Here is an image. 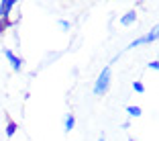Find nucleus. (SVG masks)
<instances>
[{"label": "nucleus", "instance_id": "1", "mask_svg": "<svg viewBox=\"0 0 159 141\" xmlns=\"http://www.w3.org/2000/svg\"><path fill=\"white\" fill-rule=\"evenodd\" d=\"M110 84H112V70H110V66H106L102 68V72L98 74V78H96V82L92 86L94 96H104L110 90Z\"/></svg>", "mask_w": 159, "mask_h": 141}, {"label": "nucleus", "instance_id": "2", "mask_svg": "<svg viewBox=\"0 0 159 141\" xmlns=\"http://www.w3.org/2000/svg\"><path fill=\"white\" fill-rule=\"evenodd\" d=\"M155 41H159V25H155V27L151 29V31H147L145 35L133 39V41L126 45V51H129V49H135V47H141V45H149V43H155Z\"/></svg>", "mask_w": 159, "mask_h": 141}, {"label": "nucleus", "instance_id": "3", "mask_svg": "<svg viewBox=\"0 0 159 141\" xmlns=\"http://www.w3.org/2000/svg\"><path fill=\"white\" fill-rule=\"evenodd\" d=\"M2 55H4V59L10 63V68H12L14 72H20V70H23L25 59H23L20 55H16V53H14L10 47H4V49H2Z\"/></svg>", "mask_w": 159, "mask_h": 141}, {"label": "nucleus", "instance_id": "4", "mask_svg": "<svg viewBox=\"0 0 159 141\" xmlns=\"http://www.w3.org/2000/svg\"><path fill=\"white\" fill-rule=\"evenodd\" d=\"M14 8H16V2L14 0H2L0 2V21H8Z\"/></svg>", "mask_w": 159, "mask_h": 141}, {"label": "nucleus", "instance_id": "5", "mask_svg": "<svg viewBox=\"0 0 159 141\" xmlns=\"http://www.w3.org/2000/svg\"><path fill=\"white\" fill-rule=\"evenodd\" d=\"M137 16H139V14H137L135 8H133V10H126V12L120 16V21H118V23H120L122 27H131V25L137 23Z\"/></svg>", "mask_w": 159, "mask_h": 141}, {"label": "nucleus", "instance_id": "6", "mask_svg": "<svg viewBox=\"0 0 159 141\" xmlns=\"http://www.w3.org/2000/svg\"><path fill=\"white\" fill-rule=\"evenodd\" d=\"M75 129V115L74 113H67L66 119H63V131L66 133H71Z\"/></svg>", "mask_w": 159, "mask_h": 141}, {"label": "nucleus", "instance_id": "7", "mask_svg": "<svg viewBox=\"0 0 159 141\" xmlns=\"http://www.w3.org/2000/svg\"><path fill=\"white\" fill-rule=\"evenodd\" d=\"M126 115H129V119H139L143 115V108L139 104H129L126 106Z\"/></svg>", "mask_w": 159, "mask_h": 141}, {"label": "nucleus", "instance_id": "8", "mask_svg": "<svg viewBox=\"0 0 159 141\" xmlns=\"http://www.w3.org/2000/svg\"><path fill=\"white\" fill-rule=\"evenodd\" d=\"M16 131H19V123H16V121H12V119H8V121H6V127H4L6 137H12Z\"/></svg>", "mask_w": 159, "mask_h": 141}, {"label": "nucleus", "instance_id": "9", "mask_svg": "<svg viewBox=\"0 0 159 141\" xmlns=\"http://www.w3.org/2000/svg\"><path fill=\"white\" fill-rule=\"evenodd\" d=\"M57 25H59V29H61V31H66V33H67V31H71V23L67 19H59V21H57Z\"/></svg>", "mask_w": 159, "mask_h": 141}, {"label": "nucleus", "instance_id": "10", "mask_svg": "<svg viewBox=\"0 0 159 141\" xmlns=\"http://www.w3.org/2000/svg\"><path fill=\"white\" fill-rule=\"evenodd\" d=\"M131 86H133V90H135L137 94H143V92H145V84H143L141 80H135Z\"/></svg>", "mask_w": 159, "mask_h": 141}, {"label": "nucleus", "instance_id": "11", "mask_svg": "<svg viewBox=\"0 0 159 141\" xmlns=\"http://www.w3.org/2000/svg\"><path fill=\"white\" fill-rule=\"evenodd\" d=\"M147 68H149V70H153V72H159V59L149 61V63H147Z\"/></svg>", "mask_w": 159, "mask_h": 141}, {"label": "nucleus", "instance_id": "12", "mask_svg": "<svg viewBox=\"0 0 159 141\" xmlns=\"http://www.w3.org/2000/svg\"><path fill=\"white\" fill-rule=\"evenodd\" d=\"M120 127H122V129H129V127H131V121H125V123L120 125Z\"/></svg>", "mask_w": 159, "mask_h": 141}, {"label": "nucleus", "instance_id": "13", "mask_svg": "<svg viewBox=\"0 0 159 141\" xmlns=\"http://www.w3.org/2000/svg\"><path fill=\"white\" fill-rule=\"evenodd\" d=\"M98 141H106V139H104V135H100V137H98Z\"/></svg>", "mask_w": 159, "mask_h": 141}, {"label": "nucleus", "instance_id": "14", "mask_svg": "<svg viewBox=\"0 0 159 141\" xmlns=\"http://www.w3.org/2000/svg\"><path fill=\"white\" fill-rule=\"evenodd\" d=\"M126 141H137V139H133V137H129V139H126Z\"/></svg>", "mask_w": 159, "mask_h": 141}]
</instances>
